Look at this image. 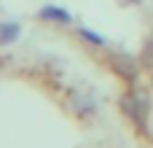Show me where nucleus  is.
<instances>
[{
	"label": "nucleus",
	"mask_w": 153,
	"mask_h": 148,
	"mask_svg": "<svg viewBox=\"0 0 153 148\" xmlns=\"http://www.w3.org/2000/svg\"><path fill=\"white\" fill-rule=\"evenodd\" d=\"M151 94H148V89H140V86H132L124 97H121V108H124V113H126V119L129 121H134L140 129H145V124H148V119H151Z\"/></svg>",
	"instance_id": "nucleus-1"
},
{
	"label": "nucleus",
	"mask_w": 153,
	"mask_h": 148,
	"mask_svg": "<svg viewBox=\"0 0 153 148\" xmlns=\"http://www.w3.org/2000/svg\"><path fill=\"white\" fill-rule=\"evenodd\" d=\"M126 3H134V5H137V3H140V0H126Z\"/></svg>",
	"instance_id": "nucleus-7"
},
{
	"label": "nucleus",
	"mask_w": 153,
	"mask_h": 148,
	"mask_svg": "<svg viewBox=\"0 0 153 148\" xmlns=\"http://www.w3.org/2000/svg\"><path fill=\"white\" fill-rule=\"evenodd\" d=\"M38 16L43 22H54V24H73V13L62 5H43L38 11Z\"/></svg>",
	"instance_id": "nucleus-3"
},
{
	"label": "nucleus",
	"mask_w": 153,
	"mask_h": 148,
	"mask_svg": "<svg viewBox=\"0 0 153 148\" xmlns=\"http://www.w3.org/2000/svg\"><path fill=\"white\" fill-rule=\"evenodd\" d=\"M140 65L153 73V38L145 40V46H143V51H140Z\"/></svg>",
	"instance_id": "nucleus-6"
},
{
	"label": "nucleus",
	"mask_w": 153,
	"mask_h": 148,
	"mask_svg": "<svg viewBox=\"0 0 153 148\" xmlns=\"http://www.w3.org/2000/svg\"><path fill=\"white\" fill-rule=\"evenodd\" d=\"M78 35H81V40H86V43H91V46H108V40H105L100 32L89 30V27H78Z\"/></svg>",
	"instance_id": "nucleus-5"
},
{
	"label": "nucleus",
	"mask_w": 153,
	"mask_h": 148,
	"mask_svg": "<svg viewBox=\"0 0 153 148\" xmlns=\"http://www.w3.org/2000/svg\"><path fill=\"white\" fill-rule=\"evenodd\" d=\"M110 70L126 84H134V78H137V62L129 54H113L110 57Z\"/></svg>",
	"instance_id": "nucleus-2"
},
{
	"label": "nucleus",
	"mask_w": 153,
	"mask_h": 148,
	"mask_svg": "<svg viewBox=\"0 0 153 148\" xmlns=\"http://www.w3.org/2000/svg\"><path fill=\"white\" fill-rule=\"evenodd\" d=\"M19 35H22L19 22H0V46H11V43H16Z\"/></svg>",
	"instance_id": "nucleus-4"
}]
</instances>
